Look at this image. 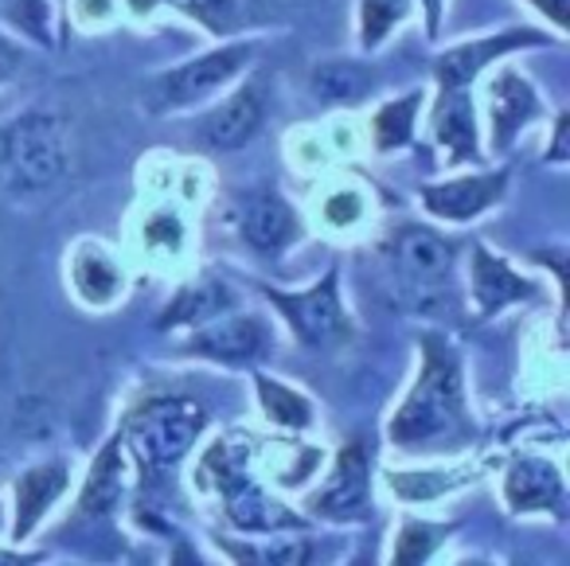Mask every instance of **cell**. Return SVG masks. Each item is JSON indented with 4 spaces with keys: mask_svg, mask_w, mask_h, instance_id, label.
<instances>
[{
    "mask_svg": "<svg viewBox=\"0 0 570 566\" xmlns=\"http://www.w3.org/2000/svg\"><path fill=\"white\" fill-rule=\"evenodd\" d=\"M535 43H551V40H547L543 32H531V28H512V32H492V36H481V40L453 43V48H445L442 56L434 59L438 90H469V82L489 64L512 56V51L535 48Z\"/></svg>",
    "mask_w": 570,
    "mask_h": 566,
    "instance_id": "7",
    "label": "cell"
},
{
    "mask_svg": "<svg viewBox=\"0 0 570 566\" xmlns=\"http://www.w3.org/2000/svg\"><path fill=\"white\" fill-rule=\"evenodd\" d=\"M262 324L250 321V316L243 313H219L212 316V321L196 324V336H191V344H196V352L204 355H215V360H250V355L262 352Z\"/></svg>",
    "mask_w": 570,
    "mask_h": 566,
    "instance_id": "16",
    "label": "cell"
},
{
    "mask_svg": "<svg viewBox=\"0 0 570 566\" xmlns=\"http://www.w3.org/2000/svg\"><path fill=\"white\" fill-rule=\"evenodd\" d=\"M528 4L539 12V17L551 20L554 32H562V28H567V0H528Z\"/></svg>",
    "mask_w": 570,
    "mask_h": 566,
    "instance_id": "29",
    "label": "cell"
},
{
    "mask_svg": "<svg viewBox=\"0 0 570 566\" xmlns=\"http://www.w3.org/2000/svg\"><path fill=\"white\" fill-rule=\"evenodd\" d=\"M238 223H243L246 243H250L258 254H269V258H274V254H282L285 246L297 238V212L285 204V199L269 196V192L246 199Z\"/></svg>",
    "mask_w": 570,
    "mask_h": 566,
    "instance_id": "13",
    "label": "cell"
},
{
    "mask_svg": "<svg viewBox=\"0 0 570 566\" xmlns=\"http://www.w3.org/2000/svg\"><path fill=\"white\" fill-rule=\"evenodd\" d=\"M422 4V17H426V36L438 40L442 36V20H445V0H419Z\"/></svg>",
    "mask_w": 570,
    "mask_h": 566,
    "instance_id": "30",
    "label": "cell"
},
{
    "mask_svg": "<svg viewBox=\"0 0 570 566\" xmlns=\"http://www.w3.org/2000/svg\"><path fill=\"white\" fill-rule=\"evenodd\" d=\"M458 426H465L461 407V368L450 340L426 336L422 340V368L414 379L406 402L391 418L387 438L395 446H426L430 438H445Z\"/></svg>",
    "mask_w": 570,
    "mask_h": 566,
    "instance_id": "1",
    "label": "cell"
},
{
    "mask_svg": "<svg viewBox=\"0 0 570 566\" xmlns=\"http://www.w3.org/2000/svg\"><path fill=\"white\" fill-rule=\"evenodd\" d=\"M375 87V75L364 64H321L313 71V90L325 103H364Z\"/></svg>",
    "mask_w": 570,
    "mask_h": 566,
    "instance_id": "20",
    "label": "cell"
},
{
    "mask_svg": "<svg viewBox=\"0 0 570 566\" xmlns=\"http://www.w3.org/2000/svg\"><path fill=\"white\" fill-rule=\"evenodd\" d=\"M0 17L9 20L12 28L28 32L32 40L48 43L51 40V20H48V4L43 0H0Z\"/></svg>",
    "mask_w": 570,
    "mask_h": 566,
    "instance_id": "27",
    "label": "cell"
},
{
    "mask_svg": "<svg viewBox=\"0 0 570 566\" xmlns=\"http://www.w3.org/2000/svg\"><path fill=\"white\" fill-rule=\"evenodd\" d=\"M254 387H258L262 410H266L269 422L285 426V430H309L313 426V402L302 391L274 383L269 375H254Z\"/></svg>",
    "mask_w": 570,
    "mask_h": 566,
    "instance_id": "21",
    "label": "cell"
},
{
    "mask_svg": "<svg viewBox=\"0 0 570 566\" xmlns=\"http://www.w3.org/2000/svg\"><path fill=\"white\" fill-rule=\"evenodd\" d=\"M367 496H372V488H367V457L364 446L352 441V446L341 449L325 488L317 492V511L328 519H360L367 516Z\"/></svg>",
    "mask_w": 570,
    "mask_h": 566,
    "instance_id": "11",
    "label": "cell"
},
{
    "mask_svg": "<svg viewBox=\"0 0 570 566\" xmlns=\"http://www.w3.org/2000/svg\"><path fill=\"white\" fill-rule=\"evenodd\" d=\"M458 485V477L450 472H426V469H414V472H391V488H395L399 500L406 504H426L434 500L438 492Z\"/></svg>",
    "mask_w": 570,
    "mask_h": 566,
    "instance_id": "26",
    "label": "cell"
},
{
    "mask_svg": "<svg viewBox=\"0 0 570 566\" xmlns=\"http://www.w3.org/2000/svg\"><path fill=\"white\" fill-rule=\"evenodd\" d=\"M543 118V98L535 95L528 79L512 67L492 79L489 87V129H492V153L512 149V142L531 126V121Z\"/></svg>",
    "mask_w": 570,
    "mask_h": 566,
    "instance_id": "8",
    "label": "cell"
},
{
    "mask_svg": "<svg viewBox=\"0 0 570 566\" xmlns=\"http://www.w3.org/2000/svg\"><path fill=\"white\" fill-rule=\"evenodd\" d=\"M67 173L63 121L56 114H20L0 129V184L12 192H43Z\"/></svg>",
    "mask_w": 570,
    "mask_h": 566,
    "instance_id": "2",
    "label": "cell"
},
{
    "mask_svg": "<svg viewBox=\"0 0 570 566\" xmlns=\"http://www.w3.org/2000/svg\"><path fill=\"white\" fill-rule=\"evenodd\" d=\"M0 524H4V511H0Z\"/></svg>",
    "mask_w": 570,
    "mask_h": 566,
    "instance_id": "33",
    "label": "cell"
},
{
    "mask_svg": "<svg viewBox=\"0 0 570 566\" xmlns=\"http://www.w3.org/2000/svg\"><path fill=\"white\" fill-rule=\"evenodd\" d=\"M223 508H227L230 524L243 531H282V527H302V519L289 508H282L277 500H269L246 472H235L230 480L219 485Z\"/></svg>",
    "mask_w": 570,
    "mask_h": 566,
    "instance_id": "12",
    "label": "cell"
},
{
    "mask_svg": "<svg viewBox=\"0 0 570 566\" xmlns=\"http://www.w3.org/2000/svg\"><path fill=\"white\" fill-rule=\"evenodd\" d=\"M67 485H71V472H67L63 461H48L28 469L17 480V524H12V539L24 543L32 535V527L51 511V504L67 492Z\"/></svg>",
    "mask_w": 570,
    "mask_h": 566,
    "instance_id": "14",
    "label": "cell"
},
{
    "mask_svg": "<svg viewBox=\"0 0 570 566\" xmlns=\"http://www.w3.org/2000/svg\"><path fill=\"white\" fill-rule=\"evenodd\" d=\"M230 309V293L223 290L219 282H196L188 285V290L176 293V301L168 305L165 313V329H180V324H204L212 321V316L227 313Z\"/></svg>",
    "mask_w": 570,
    "mask_h": 566,
    "instance_id": "19",
    "label": "cell"
},
{
    "mask_svg": "<svg viewBox=\"0 0 570 566\" xmlns=\"http://www.w3.org/2000/svg\"><path fill=\"white\" fill-rule=\"evenodd\" d=\"M504 496L512 511H562V477L551 461L520 457L504 477Z\"/></svg>",
    "mask_w": 570,
    "mask_h": 566,
    "instance_id": "15",
    "label": "cell"
},
{
    "mask_svg": "<svg viewBox=\"0 0 570 566\" xmlns=\"http://www.w3.org/2000/svg\"><path fill=\"white\" fill-rule=\"evenodd\" d=\"M204 426L207 414L199 402L157 399V402H145L141 410H134L121 441L129 446V453H134V461L141 469H165V465H176L196 446Z\"/></svg>",
    "mask_w": 570,
    "mask_h": 566,
    "instance_id": "4",
    "label": "cell"
},
{
    "mask_svg": "<svg viewBox=\"0 0 570 566\" xmlns=\"http://www.w3.org/2000/svg\"><path fill=\"white\" fill-rule=\"evenodd\" d=\"M508 188V173L497 168V173H481V176H458V180L445 184H426L422 188V207L438 219L450 223H469L481 212H489Z\"/></svg>",
    "mask_w": 570,
    "mask_h": 566,
    "instance_id": "10",
    "label": "cell"
},
{
    "mask_svg": "<svg viewBox=\"0 0 570 566\" xmlns=\"http://www.w3.org/2000/svg\"><path fill=\"white\" fill-rule=\"evenodd\" d=\"M531 282H523L515 270H508L504 258L489 251V246H476L473 251V297L481 305L484 316L500 313L504 305H515V301L531 297Z\"/></svg>",
    "mask_w": 570,
    "mask_h": 566,
    "instance_id": "18",
    "label": "cell"
},
{
    "mask_svg": "<svg viewBox=\"0 0 570 566\" xmlns=\"http://www.w3.org/2000/svg\"><path fill=\"white\" fill-rule=\"evenodd\" d=\"M118 492H121V461H118V441H110L95 457V469H90L87 488H82V511H110Z\"/></svg>",
    "mask_w": 570,
    "mask_h": 566,
    "instance_id": "24",
    "label": "cell"
},
{
    "mask_svg": "<svg viewBox=\"0 0 570 566\" xmlns=\"http://www.w3.org/2000/svg\"><path fill=\"white\" fill-rule=\"evenodd\" d=\"M422 527L426 524H411V527H403V535H399V547H395V563H422V558L430 555V550L442 543V527H430V535H422Z\"/></svg>",
    "mask_w": 570,
    "mask_h": 566,
    "instance_id": "28",
    "label": "cell"
},
{
    "mask_svg": "<svg viewBox=\"0 0 570 566\" xmlns=\"http://www.w3.org/2000/svg\"><path fill=\"white\" fill-rule=\"evenodd\" d=\"M406 17H411V0H360V48H383V40Z\"/></svg>",
    "mask_w": 570,
    "mask_h": 566,
    "instance_id": "23",
    "label": "cell"
},
{
    "mask_svg": "<svg viewBox=\"0 0 570 566\" xmlns=\"http://www.w3.org/2000/svg\"><path fill=\"white\" fill-rule=\"evenodd\" d=\"M269 305L285 316V321L294 324L297 340L305 348H328L336 340L348 336V316L341 309V282H336V270H328L317 285L309 290H294V293H282V290H266Z\"/></svg>",
    "mask_w": 570,
    "mask_h": 566,
    "instance_id": "6",
    "label": "cell"
},
{
    "mask_svg": "<svg viewBox=\"0 0 570 566\" xmlns=\"http://www.w3.org/2000/svg\"><path fill=\"white\" fill-rule=\"evenodd\" d=\"M387 262L395 290L419 313H434L450 297L453 274V243L426 227H403L387 243Z\"/></svg>",
    "mask_w": 570,
    "mask_h": 566,
    "instance_id": "3",
    "label": "cell"
},
{
    "mask_svg": "<svg viewBox=\"0 0 570 566\" xmlns=\"http://www.w3.org/2000/svg\"><path fill=\"white\" fill-rule=\"evenodd\" d=\"M168 4H176V9L191 12V17H212L215 9H223V4H230V0H168Z\"/></svg>",
    "mask_w": 570,
    "mask_h": 566,
    "instance_id": "31",
    "label": "cell"
},
{
    "mask_svg": "<svg viewBox=\"0 0 570 566\" xmlns=\"http://www.w3.org/2000/svg\"><path fill=\"white\" fill-rule=\"evenodd\" d=\"M258 43L250 40H235L223 43V48H212L204 56L188 59V64L173 67V71L157 75L149 87L153 95V110H188V106L207 103L212 95H219L227 82H235L238 75L250 67Z\"/></svg>",
    "mask_w": 570,
    "mask_h": 566,
    "instance_id": "5",
    "label": "cell"
},
{
    "mask_svg": "<svg viewBox=\"0 0 570 566\" xmlns=\"http://www.w3.org/2000/svg\"><path fill=\"white\" fill-rule=\"evenodd\" d=\"M434 137L453 165L461 160H476L481 145H476V110L469 90H438L434 106Z\"/></svg>",
    "mask_w": 570,
    "mask_h": 566,
    "instance_id": "17",
    "label": "cell"
},
{
    "mask_svg": "<svg viewBox=\"0 0 570 566\" xmlns=\"http://www.w3.org/2000/svg\"><path fill=\"white\" fill-rule=\"evenodd\" d=\"M75 285H79V293L90 305H106L118 293V274H114L110 258H102V254H82L75 262Z\"/></svg>",
    "mask_w": 570,
    "mask_h": 566,
    "instance_id": "25",
    "label": "cell"
},
{
    "mask_svg": "<svg viewBox=\"0 0 570 566\" xmlns=\"http://www.w3.org/2000/svg\"><path fill=\"white\" fill-rule=\"evenodd\" d=\"M419 110H422V90H411V95H399L391 103H383L380 114H375V145L380 149H403L414 137Z\"/></svg>",
    "mask_w": 570,
    "mask_h": 566,
    "instance_id": "22",
    "label": "cell"
},
{
    "mask_svg": "<svg viewBox=\"0 0 570 566\" xmlns=\"http://www.w3.org/2000/svg\"><path fill=\"white\" fill-rule=\"evenodd\" d=\"M262 114H266V87L258 79L243 82L235 95H227L204 121H199V137H204L212 149L230 153L243 149L262 126Z\"/></svg>",
    "mask_w": 570,
    "mask_h": 566,
    "instance_id": "9",
    "label": "cell"
},
{
    "mask_svg": "<svg viewBox=\"0 0 570 566\" xmlns=\"http://www.w3.org/2000/svg\"><path fill=\"white\" fill-rule=\"evenodd\" d=\"M17 67H20V51L12 48L9 40H0V82L12 79V75H17Z\"/></svg>",
    "mask_w": 570,
    "mask_h": 566,
    "instance_id": "32",
    "label": "cell"
}]
</instances>
